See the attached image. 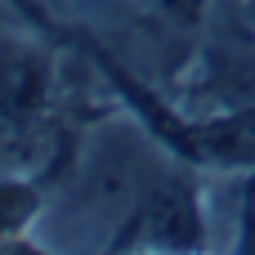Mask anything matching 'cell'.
I'll return each mask as SVG.
<instances>
[{
    "label": "cell",
    "instance_id": "obj_1",
    "mask_svg": "<svg viewBox=\"0 0 255 255\" xmlns=\"http://www.w3.org/2000/svg\"><path fill=\"white\" fill-rule=\"evenodd\" d=\"M126 238L143 242V247H170V251L197 247L202 242V206H197L193 188L179 175H157L143 188V197L134 202Z\"/></svg>",
    "mask_w": 255,
    "mask_h": 255
},
{
    "label": "cell",
    "instance_id": "obj_2",
    "mask_svg": "<svg viewBox=\"0 0 255 255\" xmlns=\"http://www.w3.org/2000/svg\"><path fill=\"white\" fill-rule=\"evenodd\" d=\"M45 58L22 45H0V112L27 121L45 103Z\"/></svg>",
    "mask_w": 255,
    "mask_h": 255
},
{
    "label": "cell",
    "instance_id": "obj_3",
    "mask_svg": "<svg viewBox=\"0 0 255 255\" xmlns=\"http://www.w3.org/2000/svg\"><path fill=\"white\" fill-rule=\"evenodd\" d=\"M27 157H31V139H27L22 121L0 112V175H9V170L27 166Z\"/></svg>",
    "mask_w": 255,
    "mask_h": 255
},
{
    "label": "cell",
    "instance_id": "obj_4",
    "mask_svg": "<svg viewBox=\"0 0 255 255\" xmlns=\"http://www.w3.org/2000/svg\"><path fill=\"white\" fill-rule=\"evenodd\" d=\"M27 211H31V193H27V188H9V184H0V233L13 229L18 220H27Z\"/></svg>",
    "mask_w": 255,
    "mask_h": 255
},
{
    "label": "cell",
    "instance_id": "obj_5",
    "mask_svg": "<svg viewBox=\"0 0 255 255\" xmlns=\"http://www.w3.org/2000/svg\"><path fill=\"white\" fill-rule=\"evenodd\" d=\"M238 247L242 251H255V170L247 179V193H242V220H238Z\"/></svg>",
    "mask_w": 255,
    "mask_h": 255
},
{
    "label": "cell",
    "instance_id": "obj_6",
    "mask_svg": "<svg viewBox=\"0 0 255 255\" xmlns=\"http://www.w3.org/2000/svg\"><path fill=\"white\" fill-rule=\"evenodd\" d=\"M166 4H170L175 13H193V9H197V0H166Z\"/></svg>",
    "mask_w": 255,
    "mask_h": 255
},
{
    "label": "cell",
    "instance_id": "obj_7",
    "mask_svg": "<svg viewBox=\"0 0 255 255\" xmlns=\"http://www.w3.org/2000/svg\"><path fill=\"white\" fill-rule=\"evenodd\" d=\"M247 121H251V130H255V99H251V117H247Z\"/></svg>",
    "mask_w": 255,
    "mask_h": 255
}]
</instances>
